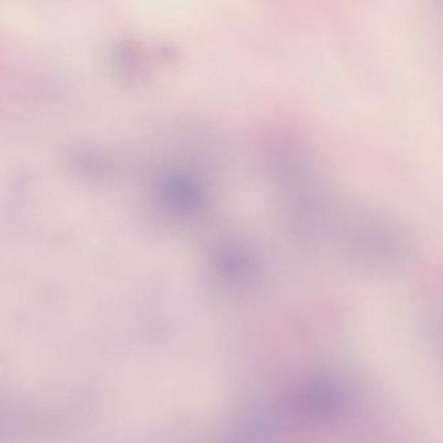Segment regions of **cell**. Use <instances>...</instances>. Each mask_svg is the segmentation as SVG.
Masks as SVG:
<instances>
[{
  "label": "cell",
  "mask_w": 443,
  "mask_h": 443,
  "mask_svg": "<svg viewBox=\"0 0 443 443\" xmlns=\"http://www.w3.org/2000/svg\"><path fill=\"white\" fill-rule=\"evenodd\" d=\"M311 8H312V1H311ZM312 31H314V26H312ZM314 46H315V43H314ZM315 58H316V55H315ZM316 67H317V65H316ZM317 75H319V73H317ZM319 82H320V81H319ZM320 89H321V87H320ZM321 95H323V94H321Z\"/></svg>",
  "instance_id": "cell-1"
}]
</instances>
